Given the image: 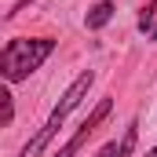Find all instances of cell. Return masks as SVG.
I'll return each instance as SVG.
<instances>
[{"mask_svg":"<svg viewBox=\"0 0 157 157\" xmlns=\"http://www.w3.org/2000/svg\"><path fill=\"white\" fill-rule=\"evenodd\" d=\"M157 18V0H146V4H143V11H139V22H135V26H139V33H146V37H150V33H154V22Z\"/></svg>","mask_w":157,"mask_h":157,"instance_id":"5b68a950","label":"cell"},{"mask_svg":"<svg viewBox=\"0 0 157 157\" xmlns=\"http://www.w3.org/2000/svg\"><path fill=\"white\" fill-rule=\"evenodd\" d=\"M51 51H55L51 37H15V40H7L4 51H0V77L7 84L29 80V73H37L48 62Z\"/></svg>","mask_w":157,"mask_h":157,"instance_id":"6da1fadb","label":"cell"},{"mask_svg":"<svg viewBox=\"0 0 157 157\" xmlns=\"http://www.w3.org/2000/svg\"><path fill=\"white\" fill-rule=\"evenodd\" d=\"M0 106H4V117H0V128H11V121H15V95L4 88L0 91Z\"/></svg>","mask_w":157,"mask_h":157,"instance_id":"8992f818","label":"cell"},{"mask_svg":"<svg viewBox=\"0 0 157 157\" xmlns=\"http://www.w3.org/2000/svg\"><path fill=\"white\" fill-rule=\"evenodd\" d=\"M135 139H139V121H128L124 139L117 143V154H113V157H132V150H135Z\"/></svg>","mask_w":157,"mask_h":157,"instance_id":"277c9868","label":"cell"},{"mask_svg":"<svg viewBox=\"0 0 157 157\" xmlns=\"http://www.w3.org/2000/svg\"><path fill=\"white\" fill-rule=\"evenodd\" d=\"M146 40H157V26H154V33H150V37H146Z\"/></svg>","mask_w":157,"mask_h":157,"instance_id":"ba28073f","label":"cell"},{"mask_svg":"<svg viewBox=\"0 0 157 157\" xmlns=\"http://www.w3.org/2000/svg\"><path fill=\"white\" fill-rule=\"evenodd\" d=\"M113 11H117V7H113L110 0H99V4H91V7H88V15H84V29L99 33L102 26H110V22H113Z\"/></svg>","mask_w":157,"mask_h":157,"instance_id":"3957f363","label":"cell"},{"mask_svg":"<svg viewBox=\"0 0 157 157\" xmlns=\"http://www.w3.org/2000/svg\"><path fill=\"white\" fill-rule=\"evenodd\" d=\"M110 110H113V99H99V102H95V110H91V113H88V117L77 124V132H73V135L66 139V146H62V150H59L55 157H77L80 150L88 146V139H91V135L99 132V124L110 117Z\"/></svg>","mask_w":157,"mask_h":157,"instance_id":"7a4b0ae2","label":"cell"},{"mask_svg":"<svg viewBox=\"0 0 157 157\" xmlns=\"http://www.w3.org/2000/svg\"><path fill=\"white\" fill-rule=\"evenodd\" d=\"M143 157H157V146H154V150H146V154H143Z\"/></svg>","mask_w":157,"mask_h":157,"instance_id":"52a82bcc","label":"cell"}]
</instances>
